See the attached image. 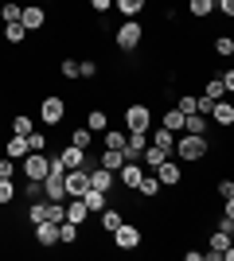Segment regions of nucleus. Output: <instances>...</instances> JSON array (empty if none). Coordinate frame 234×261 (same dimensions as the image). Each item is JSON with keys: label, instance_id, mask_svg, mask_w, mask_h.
<instances>
[{"label": "nucleus", "instance_id": "79ce46f5", "mask_svg": "<svg viewBox=\"0 0 234 261\" xmlns=\"http://www.w3.org/2000/svg\"><path fill=\"white\" fill-rule=\"evenodd\" d=\"M176 109L184 113V117H188V113H195V98H191V94H184V98L176 101Z\"/></svg>", "mask_w": 234, "mask_h": 261}, {"label": "nucleus", "instance_id": "5701e85b", "mask_svg": "<svg viewBox=\"0 0 234 261\" xmlns=\"http://www.w3.org/2000/svg\"><path fill=\"white\" fill-rule=\"evenodd\" d=\"M4 39H8V43H23V39H28V28H23L20 20L4 23Z\"/></svg>", "mask_w": 234, "mask_h": 261}, {"label": "nucleus", "instance_id": "6ab92c4d", "mask_svg": "<svg viewBox=\"0 0 234 261\" xmlns=\"http://www.w3.org/2000/svg\"><path fill=\"white\" fill-rule=\"evenodd\" d=\"M164 160H168V152H164V148H156V144H148L145 152H141V164H145L148 172H152V168H160Z\"/></svg>", "mask_w": 234, "mask_h": 261}, {"label": "nucleus", "instance_id": "e433bc0d", "mask_svg": "<svg viewBox=\"0 0 234 261\" xmlns=\"http://www.w3.org/2000/svg\"><path fill=\"white\" fill-rule=\"evenodd\" d=\"M98 74V63L94 59H78V78H94Z\"/></svg>", "mask_w": 234, "mask_h": 261}, {"label": "nucleus", "instance_id": "c9c22d12", "mask_svg": "<svg viewBox=\"0 0 234 261\" xmlns=\"http://www.w3.org/2000/svg\"><path fill=\"white\" fill-rule=\"evenodd\" d=\"M0 20H4V23L20 20V4H16V0H8V4H0Z\"/></svg>", "mask_w": 234, "mask_h": 261}, {"label": "nucleus", "instance_id": "2f4dec72", "mask_svg": "<svg viewBox=\"0 0 234 261\" xmlns=\"http://www.w3.org/2000/svg\"><path fill=\"white\" fill-rule=\"evenodd\" d=\"M90 141H94V133H90L86 125H78V129L70 133V144H78V148H90Z\"/></svg>", "mask_w": 234, "mask_h": 261}, {"label": "nucleus", "instance_id": "f8f14e48", "mask_svg": "<svg viewBox=\"0 0 234 261\" xmlns=\"http://www.w3.org/2000/svg\"><path fill=\"white\" fill-rule=\"evenodd\" d=\"M35 242L39 246H59V222H35Z\"/></svg>", "mask_w": 234, "mask_h": 261}, {"label": "nucleus", "instance_id": "aec40b11", "mask_svg": "<svg viewBox=\"0 0 234 261\" xmlns=\"http://www.w3.org/2000/svg\"><path fill=\"white\" fill-rule=\"evenodd\" d=\"M82 203H86V211H90V215H98V211L106 207V191H98V187H86Z\"/></svg>", "mask_w": 234, "mask_h": 261}, {"label": "nucleus", "instance_id": "20e7f679", "mask_svg": "<svg viewBox=\"0 0 234 261\" xmlns=\"http://www.w3.org/2000/svg\"><path fill=\"white\" fill-rule=\"evenodd\" d=\"M63 187H67V199H82L86 187H90V168H67Z\"/></svg>", "mask_w": 234, "mask_h": 261}, {"label": "nucleus", "instance_id": "412c9836", "mask_svg": "<svg viewBox=\"0 0 234 261\" xmlns=\"http://www.w3.org/2000/svg\"><path fill=\"white\" fill-rule=\"evenodd\" d=\"M90 187L110 191V187H113V172H106V168H90Z\"/></svg>", "mask_w": 234, "mask_h": 261}, {"label": "nucleus", "instance_id": "f257e3e1", "mask_svg": "<svg viewBox=\"0 0 234 261\" xmlns=\"http://www.w3.org/2000/svg\"><path fill=\"white\" fill-rule=\"evenodd\" d=\"M207 152H211V144H207V133H188V137H179L176 148H172V156H184V160H191V164H199Z\"/></svg>", "mask_w": 234, "mask_h": 261}, {"label": "nucleus", "instance_id": "9b49d317", "mask_svg": "<svg viewBox=\"0 0 234 261\" xmlns=\"http://www.w3.org/2000/svg\"><path fill=\"white\" fill-rule=\"evenodd\" d=\"M20 23L28 28V32H39L47 23V12L39 8V4H28V8H20Z\"/></svg>", "mask_w": 234, "mask_h": 261}, {"label": "nucleus", "instance_id": "4468645a", "mask_svg": "<svg viewBox=\"0 0 234 261\" xmlns=\"http://www.w3.org/2000/svg\"><path fill=\"white\" fill-rule=\"evenodd\" d=\"M94 218H98V222H101V230H110V234H113V230H117V226L125 222V215H121L117 207H110V203H106V207H101Z\"/></svg>", "mask_w": 234, "mask_h": 261}, {"label": "nucleus", "instance_id": "c756f323", "mask_svg": "<svg viewBox=\"0 0 234 261\" xmlns=\"http://www.w3.org/2000/svg\"><path fill=\"white\" fill-rule=\"evenodd\" d=\"M184 129L188 133H207V117H203V113H188V117H184Z\"/></svg>", "mask_w": 234, "mask_h": 261}, {"label": "nucleus", "instance_id": "9d476101", "mask_svg": "<svg viewBox=\"0 0 234 261\" xmlns=\"http://www.w3.org/2000/svg\"><path fill=\"white\" fill-rule=\"evenodd\" d=\"M152 175L160 179V187H176L179 179H184V172H179V164H176V160H164L160 168H152Z\"/></svg>", "mask_w": 234, "mask_h": 261}, {"label": "nucleus", "instance_id": "423d86ee", "mask_svg": "<svg viewBox=\"0 0 234 261\" xmlns=\"http://www.w3.org/2000/svg\"><path fill=\"white\" fill-rule=\"evenodd\" d=\"M125 125H129V129L148 133V129H152V109L141 106V101H137V106H125Z\"/></svg>", "mask_w": 234, "mask_h": 261}, {"label": "nucleus", "instance_id": "49530a36", "mask_svg": "<svg viewBox=\"0 0 234 261\" xmlns=\"http://www.w3.org/2000/svg\"><path fill=\"white\" fill-rule=\"evenodd\" d=\"M90 8H94V12H101V16H106V12L113 8V0H90Z\"/></svg>", "mask_w": 234, "mask_h": 261}, {"label": "nucleus", "instance_id": "4c0bfd02", "mask_svg": "<svg viewBox=\"0 0 234 261\" xmlns=\"http://www.w3.org/2000/svg\"><path fill=\"white\" fill-rule=\"evenodd\" d=\"M203 94H207V98H211V101H219V98H223V94H226V90H223V82H219V74H215L211 82H207V90H203Z\"/></svg>", "mask_w": 234, "mask_h": 261}, {"label": "nucleus", "instance_id": "6e6552de", "mask_svg": "<svg viewBox=\"0 0 234 261\" xmlns=\"http://www.w3.org/2000/svg\"><path fill=\"white\" fill-rule=\"evenodd\" d=\"M113 246H117V250H137V246H141V230H137L133 222H121V226L113 230Z\"/></svg>", "mask_w": 234, "mask_h": 261}, {"label": "nucleus", "instance_id": "bb28decb", "mask_svg": "<svg viewBox=\"0 0 234 261\" xmlns=\"http://www.w3.org/2000/svg\"><path fill=\"white\" fill-rule=\"evenodd\" d=\"M226 207L223 215H219V230H226V234H234V199H223Z\"/></svg>", "mask_w": 234, "mask_h": 261}, {"label": "nucleus", "instance_id": "de8ad7c7", "mask_svg": "<svg viewBox=\"0 0 234 261\" xmlns=\"http://www.w3.org/2000/svg\"><path fill=\"white\" fill-rule=\"evenodd\" d=\"M219 195H223V199H234V184H230V179H223V184H219Z\"/></svg>", "mask_w": 234, "mask_h": 261}, {"label": "nucleus", "instance_id": "a211bd4d", "mask_svg": "<svg viewBox=\"0 0 234 261\" xmlns=\"http://www.w3.org/2000/svg\"><path fill=\"white\" fill-rule=\"evenodd\" d=\"M211 117L219 121V125H234V106H230V101H223V98H219V101L211 106Z\"/></svg>", "mask_w": 234, "mask_h": 261}, {"label": "nucleus", "instance_id": "37998d69", "mask_svg": "<svg viewBox=\"0 0 234 261\" xmlns=\"http://www.w3.org/2000/svg\"><path fill=\"white\" fill-rule=\"evenodd\" d=\"M23 195H28V199H43V184H35V179H28V187H23Z\"/></svg>", "mask_w": 234, "mask_h": 261}, {"label": "nucleus", "instance_id": "39448f33", "mask_svg": "<svg viewBox=\"0 0 234 261\" xmlns=\"http://www.w3.org/2000/svg\"><path fill=\"white\" fill-rule=\"evenodd\" d=\"M203 257H211V261H230V257H234L230 234H226V230H215V234H211V250L203 253Z\"/></svg>", "mask_w": 234, "mask_h": 261}, {"label": "nucleus", "instance_id": "ea45409f", "mask_svg": "<svg viewBox=\"0 0 234 261\" xmlns=\"http://www.w3.org/2000/svg\"><path fill=\"white\" fill-rule=\"evenodd\" d=\"M8 156H28V141H23V137H12V144H8Z\"/></svg>", "mask_w": 234, "mask_h": 261}, {"label": "nucleus", "instance_id": "b1692460", "mask_svg": "<svg viewBox=\"0 0 234 261\" xmlns=\"http://www.w3.org/2000/svg\"><path fill=\"white\" fill-rule=\"evenodd\" d=\"M74 242H78V226L63 218V222H59V246H74Z\"/></svg>", "mask_w": 234, "mask_h": 261}, {"label": "nucleus", "instance_id": "a878e982", "mask_svg": "<svg viewBox=\"0 0 234 261\" xmlns=\"http://www.w3.org/2000/svg\"><path fill=\"white\" fill-rule=\"evenodd\" d=\"M188 12L195 16V20H203V16L215 12V0H188Z\"/></svg>", "mask_w": 234, "mask_h": 261}, {"label": "nucleus", "instance_id": "f03ea898", "mask_svg": "<svg viewBox=\"0 0 234 261\" xmlns=\"http://www.w3.org/2000/svg\"><path fill=\"white\" fill-rule=\"evenodd\" d=\"M141 39H145V28H141L137 20H125L121 28H117V35H113V43L121 47V51H137Z\"/></svg>", "mask_w": 234, "mask_h": 261}, {"label": "nucleus", "instance_id": "c85d7f7f", "mask_svg": "<svg viewBox=\"0 0 234 261\" xmlns=\"http://www.w3.org/2000/svg\"><path fill=\"white\" fill-rule=\"evenodd\" d=\"M32 129H35V121L28 117V113H16V121H12V133H16V137H28Z\"/></svg>", "mask_w": 234, "mask_h": 261}, {"label": "nucleus", "instance_id": "2eb2a0df", "mask_svg": "<svg viewBox=\"0 0 234 261\" xmlns=\"http://www.w3.org/2000/svg\"><path fill=\"white\" fill-rule=\"evenodd\" d=\"M63 207H67V222H74V226H82V222L90 218V211H86L82 199H70V203H63Z\"/></svg>", "mask_w": 234, "mask_h": 261}, {"label": "nucleus", "instance_id": "a18cd8bd", "mask_svg": "<svg viewBox=\"0 0 234 261\" xmlns=\"http://www.w3.org/2000/svg\"><path fill=\"white\" fill-rule=\"evenodd\" d=\"M215 8H219V12H223V16H226V20H230V16H234V0H215Z\"/></svg>", "mask_w": 234, "mask_h": 261}, {"label": "nucleus", "instance_id": "09e8293b", "mask_svg": "<svg viewBox=\"0 0 234 261\" xmlns=\"http://www.w3.org/2000/svg\"><path fill=\"white\" fill-rule=\"evenodd\" d=\"M219 82H223V90H234V70H223V74H219Z\"/></svg>", "mask_w": 234, "mask_h": 261}, {"label": "nucleus", "instance_id": "ddd939ff", "mask_svg": "<svg viewBox=\"0 0 234 261\" xmlns=\"http://www.w3.org/2000/svg\"><path fill=\"white\" fill-rule=\"evenodd\" d=\"M59 160L67 164V168H90V156H86V148H78V144H67Z\"/></svg>", "mask_w": 234, "mask_h": 261}, {"label": "nucleus", "instance_id": "f704fd0d", "mask_svg": "<svg viewBox=\"0 0 234 261\" xmlns=\"http://www.w3.org/2000/svg\"><path fill=\"white\" fill-rule=\"evenodd\" d=\"M215 55H223V59L234 55V39H230V35H219V39H215Z\"/></svg>", "mask_w": 234, "mask_h": 261}, {"label": "nucleus", "instance_id": "58836bf2", "mask_svg": "<svg viewBox=\"0 0 234 261\" xmlns=\"http://www.w3.org/2000/svg\"><path fill=\"white\" fill-rule=\"evenodd\" d=\"M16 199V184L12 179H0V203H12Z\"/></svg>", "mask_w": 234, "mask_h": 261}, {"label": "nucleus", "instance_id": "1a4fd4ad", "mask_svg": "<svg viewBox=\"0 0 234 261\" xmlns=\"http://www.w3.org/2000/svg\"><path fill=\"white\" fill-rule=\"evenodd\" d=\"M113 175H121V184H125V187H133V191H137L141 175H145V164H141V160H125V164H121V168H117Z\"/></svg>", "mask_w": 234, "mask_h": 261}, {"label": "nucleus", "instance_id": "f3484780", "mask_svg": "<svg viewBox=\"0 0 234 261\" xmlns=\"http://www.w3.org/2000/svg\"><path fill=\"white\" fill-rule=\"evenodd\" d=\"M113 8L121 12L125 20H137V16L145 12V0H113Z\"/></svg>", "mask_w": 234, "mask_h": 261}, {"label": "nucleus", "instance_id": "dca6fc26", "mask_svg": "<svg viewBox=\"0 0 234 261\" xmlns=\"http://www.w3.org/2000/svg\"><path fill=\"white\" fill-rule=\"evenodd\" d=\"M148 144H156V148H164V152L172 156V148H176V133H168L164 125H160V129H156L152 137H148Z\"/></svg>", "mask_w": 234, "mask_h": 261}, {"label": "nucleus", "instance_id": "a19ab883", "mask_svg": "<svg viewBox=\"0 0 234 261\" xmlns=\"http://www.w3.org/2000/svg\"><path fill=\"white\" fill-rule=\"evenodd\" d=\"M59 74H63V78H78V59H63Z\"/></svg>", "mask_w": 234, "mask_h": 261}, {"label": "nucleus", "instance_id": "c03bdc74", "mask_svg": "<svg viewBox=\"0 0 234 261\" xmlns=\"http://www.w3.org/2000/svg\"><path fill=\"white\" fill-rule=\"evenodd\" d=\"M12 175H16V164H12V156H4L0 160V179H12Z\"/></svg>", "mask_w": 234, "mask_h": 261}, {"label": "nucleus", "instance_id": "4be33fe9", "mask_svg": "<svg viewBox=\"0 0 234 261\" xmlns=\"http://www.w3.org/2000/svg\"><path fill=\"white\" fill-rule=\"evenodd\" d=\"M86 129H90V133H106V129H110V117H106V109H90Z\"/></svg>", "mask_w": 234, "mask_h": 261}, {"label": "nucleus", "instance_id": "7ed1b4c3", "mask_svg": "<svg viewBox=\"0 0 234 261\" xmlns=\"http://www.w3.org/2000/svg\"><path fill=\"white\" fill-rule=\"evenodd\" d=\"M63 117H67V101L59 98V94H47L39 101V121L43 125H63Z\"/></svg>", "mask_w": 234, "mask_h": 261}, {"label": "nucleus", "instance_id": "72a5a7b5", "mask_svg": "<svg viewBox=\"0 0 234 261\" xmlns=\"http://www.w3.org/2000/svg\"><path fill=\"white\" fill-rule=\"evenodd\" d=\"M106 148L121 152V148H125V133H121V129H106Z\"/></svg>", "mask_w": 234, "mask_h": 261}, {"label": "nucleus", "instance_id": "cd10ccee", "mask_svg": "<svg viewBox=\"0 0 234 261\" xmlns=\"http://www.w3.org/2000/svg\"><path fill=\"white\" fill-rule=\"evenodd\" d=\"M121 164H125V152H113V148H106V152H101V168H106V172H117Z\"/></svg>", "mask_w": 234, "mask_h": 261}, {"label": "nucleus", "instance_id": "393cba45", "mask_svg": "<svg viewBox=\"0 0 234 261\" xmlns=\"http://www.w3.org/2000/svg\"><path fill=\"white\" fill-rule=\"evenodd\" d=\"M137 191H141L145 199H156V195H160V179H156V175H141V184H137Z\"/></svg>", "mask_w": 234, "mask_h": 261}, {"label": "nucleus", "instance_id": "0eeeda50", "mask_svg": "<svg viewBox=\"0 0 234 261\" xmlns=\"http://www.w3.org/2000/svg\"><path fill=\"white\" fill-rule=\"evenodd\" d=\"M47 168H51V156H43V152H28V156H23V175L35 179V184L47 175Z\"/></svg>", "mask_w": 234, "mask_h": 261}, {"label": "nucleus", "instance_id": "473e14b6", "mask_svg": "<svg viewBox=\"0 0 234 261\" xmlns=\"http://www.w3.org/2000/svg\"><path fill=\"white\" fill-rule=\"evenodd\" d=\"M164 129L168 133H179V129H184V113H179V109H168V113H164Z\"/></svg>", "mask_w": 234, "mask_h": 261}, {"label": "nucleus", "instance_id": "7c9ffc66", "mask_svg": "<svg viewBox=\"0 0 234 261\" xmlns=\"http://www.w3.org/2000/svg\"><path fill=\"white\" fill-rule=\"evenodd\" d=\"M23 141H28V152H47V137H43V133H35V129H32Z\"/></svg>", "mask_w": 234, "mask_h": 261}]
</instances>
